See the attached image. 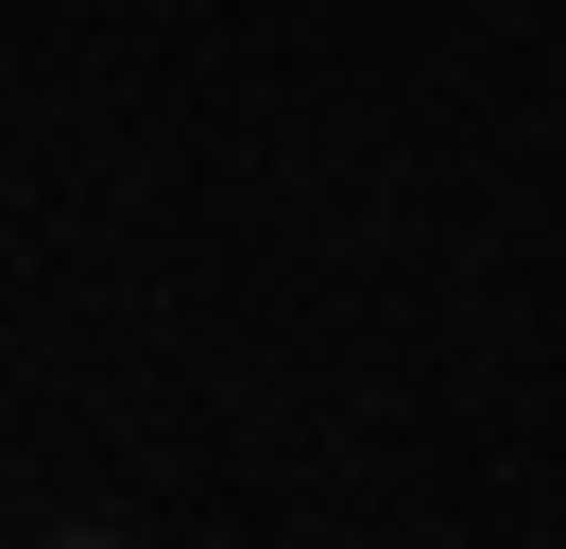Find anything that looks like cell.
<instances>
[{"label":"cell","instance_id":"cell-1","mask_svg":"<svg viewBox=\"0 0 566 549\" xmlns=\"http://www.w3.org/2000/svg\"><path fill=\"white\" fill-rule=\"evenodd\" d=\"M70 549H104V532H70Z\"/></svg>","mask_w":566,"mask_h":549}]
</instances>
